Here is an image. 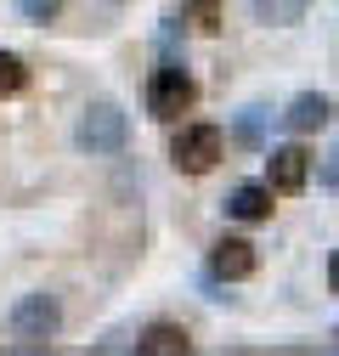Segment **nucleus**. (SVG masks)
<instances>
[{
    "instance_id": "nucleus-1",
    "label": "nucleus",
    "mask_w": 339,
    "mask_h": 356,
    "mask_svg": "<svg viewBox=\"0 0 339 356\" xmlns=\"http://www.w3.org/2000/svg\"><path fill=\"white\" fill-rule=\"evenodd\" d=\"M192 102H198V79H192L181 63L153 68V79H147V113H153V119L176 124L181 113H192Z\"/></svg>"
},
{
    "instance_id": "nucleus-2",
    "label": "nucleus",
    "mask_w": 339,
    "mask_h": 356,
    "mask_svg": "<svg viewBox=\"0 0 339 356\" xmlns=\"http://www.w3.org/2000/svg\"><path fill=\"white\" fill-rule=\"evenodd\" d=\"M57 328H63V305H57V294H23V300L12 305V339H17L23 350L51 345Z\"/></svg>"
},
{
    "instance_id": "nucleus-3",
    "label": "nucleus",
    "mask_w": 339,
    "mask_h": 356,
    "mask_svg": "<svg viewBox=\"0 0 339 356\" xmlns=\"http://www.w3.org/2000/svg\"><path fill=\"white\" fill-rule=\"evenodd\" d=\"M226 153V136L215 124H181L176 130V142H170V159H176L181 175H204V170H215Z\"/></svg>"
},
{
    "instance_id": "nucleus-4",
    "label": "nucleus",
    "mask_w": 339,
    "mask_h": 356,
    "mask_svg": "<svg viewBox=\"0 0 339 356\" xmlns=\"http://www.w3.org/2000/svg\"><path fill=\"white\" fill-rule=\"evenodd\" d=\"M124 108L119 102H91L85 108V119H79V130H74V142L85 147V153H119L124 147Z\"/></svg>"
},
{
    "instance_id": "nucleus-5",
    "label": "nucleus",
    "mask_w": 339,
    "mask_h": 356,
    "mask_svg": "<svg viewBox=\"0 0 339 356\" xmlns=\"http://www.w3.org/2000/svg\"><path fill=\"white\" fill-rule=\"evenodd\" d=\"M266 170H272V181H266L272 193H300L311 181V153L306 147H272Z\"/></svg>"
},
{
    "instance_id": "nucleus-6",
    "label": "nucleus",
    "mask_w": 339,
    "mask_h": 356,
    "mask_svg": "<svg viewBox=\"0 0 339 356\" xmlns=\"http://www.w3.org/2000/svg\"><path fill=\"white\" fill-rule=\"evenodd\" d=\"M254 266H261V254H254V243H249V238H221V243H215V254H209V272L226 277V283L254 277Z\"/></svg>"
},
{
    "instance_id": "nucleus-7",
    "label": "nucleus",
    "mask_w": 339,
    "mask_h": 356,
    "mask_svg": "<svg viewBox=\"0 0 339 356\" xmlns=\"http://www.w3.org/2000/svg\"><path fill=\"white\" fill-rule=\"evenodd\" d=\"M288 130H294V136H306V130H322L328 119H333V102L328 97H317V91H306V97H294L288 102Z\"/></svg>"
},
{
    "instance_id": "nucleus-8",
    "label": "nucleus",
    "mask_w": 339,
    "mask_h": 356,
    "mask_svg": "<svg viewBox=\"0 0 339 356\" xmlns=\"http://www.w3.org/2000/svg\"><path fill=\"white\" fill-rule=\"evenodd\" d=\"M226 209H232L238 220H266V215H272V187H261V181H243V187L226 198Z\"/></svg>"
},
{
    "instance_id": "nucleus-9",
    "label": "nucleus",
    "mask_w": 339,
    "mask_h": 356,
    "mask_svg": "<svg viewBox=\"0 0 339 356\" xmlns=\"http://www.w3.org/2000/svg\"><path fill=\"white\" fill-rule=\"evenodd\" d=\"M192 339H187V328H176V323H153L142 339H136V350H147V356H181Z\"/></svg>"
},
{
    "instance_id": "nucleus-10",
    "label": "nucleus",
    "mask_w": 339,
    "mask_h": 356,
    "mask_svg": "<svg viewBox=\"0 0 339 356\" xmlns=\"http://www.w3.org/2000/svg\"><path fill=\"white\" fill-rule=\"evenodd\" d=\"M254 17L266 29H288V23L306 17V0H254Z\"/></svg>"
},
{
    "instance_id": "nucleus-11",
    "label": "nucleus",
    "mask_w": 339,
    "mask_h": 356,
    "mask_svg": "<svg viewBox=\"0 0 339 356\" xmlns=\"http://www.w3.org/2000/svg\"><path fill=\"white\" fill-rule=\"evenodd\" d=\"M232 136H238L243 147H261V142H266V108H243V113H238V130H232Z\"/></svg>"
},
{
    "instance_id": "nucleus-12",
    "label": "nucleus",
    "mask_w": 339,
    "mask_h": 356,
    "mask_svg": "<svg viewBox=\"0 0 339 356\" xmlns=\"http://www.w3.org/2000/svg\"><path fill=\"white\" fill-rule=\"evenodd\" d=\"M23 85H28V68H23V57L0 51V102H6V97H17Z\"/></svg>"
},
{
    "instance_id": "nucleus-13",
    "label": "nucleus",
    "mask_w": 339,
    "mask_h": 356,
    "mask_svg": "<svg viewBox=\"0 0 339 356\" xmlns=\"http://www.w3.org/2000/svg\"><path fill=\"white\" fill-rule=\"evenodd\" d=\"M187 17H192V29L215 34L221 29V0H187Z\"/></svg>"
},
{
    "instance_id": "nucleus-14",
    "label": "nucleus",
    "mask_w": 339,
    "mask_h": 356,
    "mask_svg": "<svg viewBox=\"0 0 339 356\" xmlns=\"http://www.w3.org/2000/svg\"><path fill=\"white\" fill-rule=\"evenodd\" d=\"M17 12H23L28 23H51V17L63 12V0H17Z\"/></svg>"
},
{
    "instance_id": "nucleus-15",
    "label": "nucleus",
    "mask_w": 339,
    "mask_h": 356,
    "mask_svg": "<svg viewBox=\"0 0 339 356\" xmlns=\"http://www.w3.org/2000/svg\"><path fill=\"white\" fill-rule=\"evenodd\" d=\"M328 289L339 294V249H333V260H328Z\"/></svg>"
},
{
    "instance_id": "nucleus-16",
    "label": "nucleus",
    "mask_w": 339,
    "mask_h": 356,
    "mask_svg": "<svg viewBox=\"0 0 339 356\" xmlns=\"http://www.w3.org/2000/svg\"><path fill=\"white\" fill-rule=\"evenodd\" d=\"M328 181H333V187H339V153H333V159H328Z\"/></svg>"
},
{
    "instance_id": "nucleus-17",
    "label": "nucleus",
    "mask_w": 339,
    "mask_h": 356,
    "mask_svg": "<svg viewBox=\"0 0 339 356\" xmlns=\"http://www.w3.org/2000/svg\"><path fill=\"white\" fill-rule=\"evenodd\" d=\"M113 6H119V0H113Z\"/></svg>"
}]
</instances>
